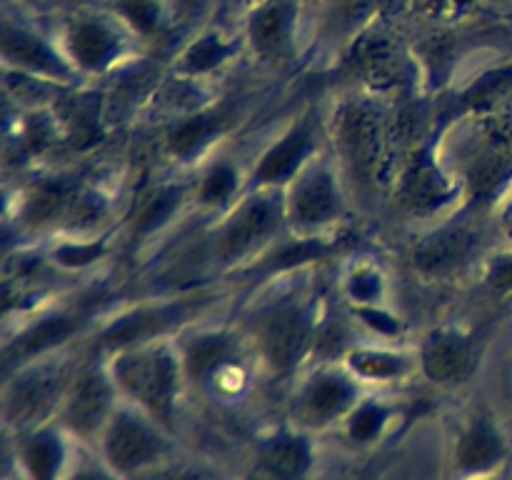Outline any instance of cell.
Listing matches in <instances>:
<instances>
[{"instance_id": "603a6c76", "label": "cell", "mask_w": 512, "mask_h": 480, "mask_svg": "<svg viewBox=\"0 0 512 480\" xmlns=\"http://www.w3.org/2000/svg\"><path fill=\"white\" fill-rule=\"evenodd\" d=\"M213 133V123L205 118H195V120H188V123L183 125V128L175 133L173 138V145L178 153H188V150H193L195 145L203 143L208 135Z\"/></svg>"}, {"instance_id": "5bb4252c", "label": "cell", "mask_w": 512, "mask_h": 480, "mask_svg": "<svg viewBox=\"0 0 512 480\" xmlns=\"http://www.w3.org/2000/svg\"><path fill=\"white\" fill-rule=\"evenodd\" d=\"M503 448L500 440L488 425H475L460 445V465L468 470H483L500 458Z\"/></svg>"}, {"instance_id": "83f0119b", "label": "cell", "mask_w": 512, "mask_h": 480, "mask_svg": "<svg viewBox=\"0 0 512 480\" xmlns=\"http://www.w3.org/2000/svg\"><path fill=\"white\" fill-rule=\"evenodd\" d=\"M248 480H293V478H288V475L278 473V470H273V468H268V465L260 463V468H255L253 475H250Z\"/></svg>"}, {"instance_id": "7402d4cb", "label": "cell", "mask_w": 512, "mask_h": 480, "mask_svg": "<svg viewBox=\"0 0 512 480\" xmlns=\"http://www.w3.org/2000/svg\"><path fill=\"white\" fill-rule=\"evenodd\" d=\"M223 55H225V50L218 40L205 38L190 48V53L185 55V65H188L190 70H208V68H213L218 60H223Z\"/></svg>"}, {"instance_id": "ac0fdd59", "label": "cell", "mask_w": 512, "mask_h": 480, "mask_svg": "<svg viewBox=\"0 0 512 480\" xmlns=\"http://www.w3.org/2000/svg\"><path fill=\"white\" fill-rule=\"evenodd\" d=\"M228 355V340L223 338H200L188 350V368L193 375H205L215 365L223 363Z\"/></svg>"}, {"instance_id": "4316f807", "label": "cell", "mask_w": 512, "mask_h": 480, "mask_svg": "<svg viewBox=\"0 0 512 480\" xmlns=\"http://www.w3.org/2000/svg\"><path fill=\"white\" fill-rule=\"evenodd\" d=\"M95 253H98V248H88V250H65L63 253V260H68V263H88V260L95 258Z\"/></svg>"}, {"instance_id": "2e32d148", "label": "cell", "mask_w": 512, "mask_h": 480, "mask_svg": "<svg viewBox=\"0 0 512 480\" xmlns=\"http://www.w3.org/2000/svg\"><path fill=\"white\" fill-rule=\"evenodd\" d=\"M465 248H468V240L463 238V233H445L425 245L423 253L418 255V263L428 270L453 268L465 255Z\"/></svg>"}, {"instance_id": "52a82bcc", "label": "cell", "mask_w": 512, "mask_h": 480, "mask_svg": "<svg viewBox=\"0 0 512 480\" xmlns=\"http://www.w3.org/2000/svg\"><path fill=\"white\" fill-rule=\"evenodd\" d=\"M335 188L328 175H308L300 180L293 198V213L298 223H323L335 213Z\"/></svg>"}, {"instance_id": "4fadbf2b", "label": "cell", "mask_w": 512, "mask_h": 480, "mask_svg": "<svg viewBox=\"0 0 512 480\" xmlns=\"http://www.w3.org/2000/svg\"><path fill=\"white\" fill-rule=\"evenodd\" d=\"M308 460L310 453L308 448H305L303 440L283 435V438H275L265 445L263 460H260V463L278 470V473L288 475V478H298V475L308 468Z\"/></svg>"}, {"instance_id": "cb8c5ba5", "label": "cell", "mask_w": 512, "mask_h": 480, "mask_svg": "<svg viewBox=\"0 0 512 480\" xmlns=\"http://www.w3.org/2000/svg\"><path fill=\"white\" fill-rule=\"evenodd\" d=\"M233 188H235L233 170H230L228 165H220V168H215L213 173L205 178L203 195L205 200H210V203H218V200L228 198V195L233 193Z\"/></svg>"}, {"instance_id": "3957f363", "label": "cell", "mask_w": 512, "mask_h": 480, "mask_svg": "<svg viewBox=\"0 0 512 480\" xmlns=\"http://www.w3.org/2000/svg\"><path fill=\"white\" fill-rule=\"evenodd\" d=\"M305 338H308V328H305L303 313L295 308H283L270 315L260 335L265 358L280 370L290 368L298 360Z\"/></svg>"}, {"instance_id": "e0dca14e", "label": "cell", "mask_w": 512, "mask_h": 480, "mask_svg": "<svg viewBox=\"0 0 512 480\" xmlns=\"http://www.w3.org/2000/svg\"><path fill=\"white\" fill-rule=\"evenodd\" d=\"M25 460L35 480H53L60 465V445L53 438H35L25 448Z\"/></svg>"}, {"instance_id": "ffe728a7", "label": "cell", "mask_w": 512, "mask_h": 480, "mask_svg": "<svg viewBox=\"0 0 512 480\" xmlns=\"http://www.w3.org/2000/svg\"><path fill=\"white\" fill-rule=\"evenodd\" d=\"M65 333H68V320L55 318L30 330V333L20 340V345H23V350H28V353H35V350H43L48 348V345L58 343Z\"/></svg>"}, {"instance_id": "6da1fadb", "label": "cell", "mask_w": 512, "mask_h": 480, "mask_svg": "<svg viewBox=\"0 0 512 480\" xmlns=\"http://www.w3.org/2000/svg\"><path fill=\"white\" fill-rule=\"evenodd\" d=\"M118 378L148 408L168 415L175 390V365L168 355L145 353L125 358L118 365Z\"/></svg>"}, {"instance_id": "7c38bea8", "label": "cell", "mask_w": 512, "mask_h": 480, "mask_svg": "<svg viewBox=\"0 0 512 480\" xmlns=\"http://www.w3.org/2000/svg\"><path fill=\"white\" fill-rule=\"evenodd\" d=\"M55 393H58V378L53 375H38L18 385L13 398V413L18 418H38L53 405Z\"/></svg>"}, {"instance_id": "9c48e42d", "label": "cell", "mask_w": 512, "mask_h": 480, "mask_svg": "<svg viewBox=\"0 0 512 480\" xmlns=\"http://www.w3.org/2000/svg\"><path fill=\"white\" fill-rule=\"evenodd\" d=\"M290 13L283 3H268L250 20V38L258 53L280 55L288 45Z\"/></svg>"}, {"instance_id": "9a60e30c", "label": "cell", "mask_w": 512, "mask_h": 480, "mask_svg": "<svg viewBox=\"0 0 512 480\" xmlns=\"http://www.w3.org/2000/svg\"><path fill=\"white\" fill-rule=\"evenodd\" d=\"M3 48L10 60H18V63L30 65V68H40V70L55 68V58L50 55V50L45 48L38 38L23 33V30L5 28Z\"/></svg>"}, {"instance_id": "f1b7e54d", "label": "cell", "mask_w": 512, "mask_h": 480, "mask_svg": "<svg viewBox=\"0 0 512 480\" xmlns=\"http://www.w3.org/2000/svg\"><path fill=\"white\" fill-rule=\"evenodd\" d=\"M495 278H498L500 285H508V288H512V260L500 265L498 275H495Z\"/></svg>"}, {"instance_id": "d4e9b609", "label": "cell", "mask_w": 512, "mask_h": 480, "mask_svg": "<svg viewBox=\"0 0 512 480\" xmlns=\"http://www.w3.org/2000/svg\"><path fill=\"white\" fill-rule=\"evenodd\" d=\"M60 200H63V193H60L58 188H53V185H45V188H40L38 193L33 195V200H30L28 215L33 220L48 218V215H53L55 210L60 208Z\"/></svg>"}, {"instance_id": "30bf717a", "label": "cell", "mask_w": 512, "mask_h": 480, "mask_svg": "<svg viewBox=\"0 0 512 480\" xmlns=\"http://www.w3.org/2000/svg\"><path fill=\"white\" fill-rule=\"evenodd\" d=\"M308 145H310L308 128H298L295 133H290L283 143L275 145V148L265 155L263 165L258 168V180H265V183H268V180H280L288 173H293V168L305 155Z\"/></svg>"}, {"instance_id": "277c9868", "label": "cell", "mask_w": 512, "mask_h": 480, "mask_svg": "<svg viewBox=\"0 0 512 480\" xmlns=\"http://www.w3.org/2000/svg\"><path fill=\"white\" fill-rule=\"evenodd\" d=\"M108 400L110 390L103 375L88 373L85 378L78 380V385H75L73 393H70L65 420H68L75 430L88 433V430L98 428L100 425L105 410H108Z\"/></svg>"}, {"instance_id": "f546056e", "label": "cell", "mask_w": 512, "mask_h": 480, "mask_svg": "<svg viewBox=\"0 0 512 480\" xmlns=\"http://www.w3.org/2000/svg\"><path fill=\"white\" fill-rule=\"evenodd\" d=\"M75 480H105V478L100 473H93V470H88V473L75 475Z\"/></svg>"}, {"instance_id": "ba28073f", "label": "cell", "mask_w": 512, "mask_h": 480, "mask_svg": "<svg viewBox=\"0 0 512 480\" xmlns=\"http://www.w3.org/2000/svg\"><path fill=\"white\" fill-rule=\"evenodd\" d=\"M275 225V208L270 203H253L228 225L223 238L225 253H243L263 235H268Z\"/></svg>"}, {"instance_id": "4dcf8cb0", "label": "cell", "mask_w": 512, "mask_h": 480, "mask_svg": "<svg viewBox=\"0 0 512 480\" xmlns=\"http://www.w3.org/2000/svg\"><path fill=\"white\" fill-rule=\"evenodd\" d=\"M173 480H205V478H200V475H195V473H180V475H175Z\"/></svg>"}, {"instance_id": "484cf974", "label": "cell", "mask_w": 512, "mask_h": 480, "mask_svg": "<svg viewBox=\"0 0 512 480\" xmlns=\"http://www.w3.org/2000/svg\"><path fill=\"white\" fill-rule=\"evenodd\" d=\"M380 425H383V413H380L378 408H373V405H368V408H363L353 418L350 433H353V438H358V440L373 438V435L378 433Z\"/></svg>"}, {"instance_id": "8992f818", "label": "cell", "mask_w": 512, "mask_h": 480, "mask_svg": "<svg viewBox=\"0 0 512 480\" xmlns=\"http://www.w3.org/2000/svg\"><path fill=\"white\" fill-rule=\"evenodd\" d=\"M470 368V350L458 338H433L425 348V370L433 380L440 383H455L465 378Z\"/></svg>"}, {"instance_id": "8fae6325", "label": "cell", "mask_w": 512, "mask_h": 480, "mask_svg": "<svg viewBox=\"0 0 512 480\" xmlns=\"http://www.w3.org/2000/svg\"><path fill=\"white\" fill-rule=\"evenodd\" d=\"M350 388L338 378H320L310 385L308 395H305V413L313 420L323 423V420L333 418L340 410L348 405Z\"/></svg>"}, {"instance_id": "5b68a950", "label": "cell", "mask_w": 512, "mask_h": 480, "mask_svg": "<svg viewBox=\"0 0 512 480\" xmlns=\"http://www.w3.org/2000/svg\"><path fill=\"white\" fill-rule=\"evenodd\" d=\"M68 48L73 58L85 68H100L108 63L118 50L113 30L98 20H83L68 35Z\"/></svg>"}, {"instance_id": "44dd1931", "label": "cell", "mask_w": 512, "mask_h": 480, "mask_svg": "<svg viewBox=\"0 0 512 480\" xmlns=\"http://www.w3.org/2000/svg\"><path fill=\"white\" fill-rule=\"evenodd\" d=\"M120 13L138 30L150 33L158 25V0H120Z\"/></svg>"}, {"instance_id": "7a4b0ae2", "label": "cell", "mask_w": 512, "mask_h": 480, "mask_svg": "<svg viewBox=\"0 0 512 480\" xmlns=\"http://www.w3.org/2000/svg\"><path fill=\"white\" fill-rule=\"evenodd\" d=\"M160 453V440L148 425L130 415H120L108 433V455L115 468L133 470L150 463Z\"/></svg>"}, {"instance_id": "d6986e66", "label": "cell", "mask_w": 512, "mask_h": 480, "mask_svg": "<svg viewBox=\"0 0 512 480\" xmlns=\"http://www.w3.org/2000/svg\"><path fill=\"white\" fill-rule=\"evenodd\" d=\"M353 365L358 373L370 375V378H390L400 373V360L385 353H360L353 358Z\"/></svg>"}]
</instances>
